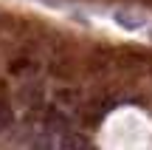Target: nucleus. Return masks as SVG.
Returning a JSON list of instances; mask_svg holds the SVG:
<instances>
[{
	"instance_id": "1",
	"label": "nucleus",
	"mask_w": 152,
	"mask_h": 150,
	"mask_svg": "<svg viewBox=\"0 0 152 150\" xmlns=\"http://www.w3.org/2000/svg\"><path fill=\"white\" fill-rule=\"evenodd\" d=\"M56 145H59V147H87L90 142H87L85 136H76V133H71V130H65V136H62Z\"/></svg>"
},
{
	"instance_id": "2",
	"label": "nucleus",
	"mask_w": 152,
	"mask_h": 150,
	"mask_svg": "<svg viewBox=\"0 0 152 150\" xmlns=\"http://www.w3.org/2000/svg\"><path fill=\"white\" fill-rule=\"evenodd\" d=\"M11 119H14V113H11V108L6 105V102H0V130H6L11 125Z\"/></svg>"
}]
</instances>
